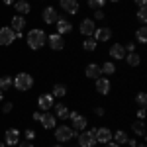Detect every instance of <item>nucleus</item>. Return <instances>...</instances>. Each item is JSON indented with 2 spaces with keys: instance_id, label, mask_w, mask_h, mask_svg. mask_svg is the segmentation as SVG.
<instances>
[{
  "instance_id": "1",
  "label": "nucleus",
  "mask_w": 147,
  "mask_h": 147,
  "mask_svg": "<svg viewBox=\"0 0 147 147\" xmlns=\"http://www.w3.org/2000/svg\"><path fill=\"white\" fill-rule=\"evenodd\" d=\"M26 41H28V45H30V49H41V47L47 43V35L43 30H30L28 32V35H26Z\"/></svg>"
},
{
  "instance_id": "2",
  "label": "nucleus",
  "mask_w": 147,
  "mask_h": 147,
  "mask_svg": "<svg viewBox=\"0 0 147 147\" xmlns=\"http://www.w3.org/2000/svg\"><path fill=\"white\" fill-rule=\"evenodd\" d=\"M14 80V86H16V90H30L32 86H34V77L32 75H28V73H20V75H16V79Z\"/></svg>"
},
{
  "instance_id": "3",
  "label": "nucleus",
  "mask_w": 147,
  "mask_h": 147,
  "mask_svg": "<svg viewBox=\"0 0 147 147\" xmlns=\"http://www.w3.org/2000/svg\"><path fill=\"white\" fill-rule=\"evenodd\" d=\"M77 136H79V131H75L69 125L55 127V137H57V141H61V143H65V141H69V139H73V137H77Z\"/></svg>"
},
{
  "instance_id": "4",
  "label": "nucleus",
  "mask_w": 147,
  "mask_h": 147,
  "mask_svg": "<svg viewBox=\"0 0 147 147\" xmlns=\"http://www.w3.org/2000/svg\"><path fill=\"white\" fill-rule=\"evenodd\" d=\"M77 139H79V147H94L96 145V127H92L84 134H79Z\"/></svg>"
},
{
  "instance_id": "5",
  "label": "nucleus",
  "mask_w": 147,
  "mask_h": 147,
  "mask_svg": "<svg viewBox=\"0 0 147 147\" xmlns=\"http://www.w3.org/2000/svg\"><path fill=\"white\" fill-rule=\"evenodd\" d=\"M69 120L73 122V129H75V131L84 129V127H86V124H88V120H86L84 116L77 114V112H69Z\"/></svg>"
},
{
  "instance_id": "6",
  "label": "nucleus",
  "mask_w": 147,
  "mask_h": 147,
  "mask_svg": "<svg viewBox=\"0 0 147 147\" xmlns=\"http://www.w3.org/2000/svg\"><path fill=\"white\" fill-rule=\"evenodd\" d=\"M14 39H16V32L10 26L0 28V45H10V43H14Z\"/></svg>"
},
{
  "instance_id": "7",
  "label": "nucleus",
  "mask_w": 147,
  "mask_h": 147,
  "mask_svg": "<svg viewBox=\"0 0 147 147\" xmlns=\"http://www.w3.org/2000/svg\"><path fill=\"white\" fill-rule=\"evenodd\" d=\"M59 6H61V10L69 14V16H75V14H79V2L77 0H59Z\"/></svg>"
},
{
  "instance_id": "8",
  "label": "nucleus",
  "mask_w": 147,
  "mask_h": 147,
  "mask_svg": "<svg viewBox=\"0 0 147 147\" xmlns=\"http://www.w3.org/2000/svg\"><path fill=\"white\" fill-rule=\"evenodd\" d=\"M47 43H49V47L53 51H61L65 47V39H63V35H59V34H51V35H47Z\"/></svg>"
},
{
  "instance_id": "9",
  "label": "nucleus",
  "mask_w": 147,
  "mask_h": 147,
  "mask_svg": "<svg viewBox=\"0 0 147 147\" xmlns=\"http://www.w3.org/2000/svg\"><path fill=\"white\" fill-rule=\"evenodd\" d=\"M39 124L43 125L45 129H55L57 127V118L49 112H41V118H39Z\"/></svg>"
},
{
  "instance_id": "10",
  "label": "nucleus",
  "mask_w": 147,
  "mask_h": 147,
  "mask_svg": "<svg viewBox=\"0 0 147 147\" xmlns=\"http://www.w3.org/2000/svg\"><path fill=\"white\" fill-rule=\"evenodd\" d=\"M94 32H96V24H94V20L84 18V20L80 22V34L86 35V37H92V35H94Z\"/></svg>"
},
{
  "instance_id": "11",
  "label": "nucleus",
  "mask_w": 147,
  "mask_h": 147,
  "mask_svg": "<svg viewBox=\"0 0 147 147\" xmlns=\"http://www.w3.org/2000/svg\"><path fill=\"white\" fill-rule=\"evenodd\" d=\"M37 104H39V108L45 112V110H49V108L55 106V96H53V94H41V96L37 98Z\"/></svg>"
},
{
  "instance_id": "12",
  "label": "nucleus",
  "mask_w": 147,
  "mask_h": 147,
  "mask_svg": "<svg viewBox=\"0 0 147 147\" xmlns=\"http://www.w3.org/2000/svg\"><path fill=\"white\" fill-rule=\"evenodd\" d=\"M4 145H18V141H20V131L16 129V127H12V129H6V134H4Z\"/></svg>"
},
{
  "instance_id": "13",
  "label": "nucleus",
  "mask_w": 147,
  "mask_h": 147,
  "mask_svg": "<svg viewBox=\"0 0 147 147\" xmlns=\"http://www.w3.org/2000/svg\"><path fill=\"white\" fill-rule=\"evenodd\" d=\"M112 141V131L108 127H96V143H108Z\"/></svg>"
},
{
  "instance_id": "14",
  "label": "nucleus",
  "mask_w": 147,
  "mask_h": 147,
  "mask_svg": "<svg viewBox=\"0 0 147 147\" xmlns=\"http://www.w3.org/2000/svg\"><path fill=\"white\" fill-rule=\"evenodd\" d=\"M98 43H102V41H108L110 37H112V30L110 28H96V32H94V35H92Z\"/></svg>"
},
{
  "instance_id": "15",
  "label": "nucleus",
  "mask_w": 147,
  "mask_h": 147,
  "mask_svg": "<svg viewBox=\"0 0 147 147\" xmlns=\"http://www.w3.org/2000/svg\"><path fill=\"white\" fill-rule=\"evenodd\" d=\"M41 16H43V22L45 24H55L59 20V14H57V10L53 6H47L45 10L41 12Z\"/></svg>"
},
{
  "instance_id": "16",
  "label": "nucleus",
  "mask_w": 147,
  "mask_h": 147,
  "mask_svg": "<svg viewBox=\"0 0 147 147\" xmlns=\"http://www.w3.org/2000/svg\"><path fill=\"white\" fill-rule=\"evenodd\" d=\"M96 90L106 96V94L110 92V80L106 79V77H98V79H96Z\"/></svg>"
},
{
  "instance_id": "17",
  "label": "nucleus",
  "mask_w": 147,
  "mask_h": 147,
  "mask_svg": "<svg viewBox=\"0 0 147 147\" xmlns=\"http://www.w3.org/2000/svg\"><path fill=\"white\" fill-rule=\"evenodd\" d=\"M55 24H57V34L59 35H65V34H69V32L73 30L71 22H69V20H63V18H59Z\"/></svg>"
},
{
  "instance_id": "18",
  "label": "nucleus",
  "mask_w": 147,
  "mask_h": 147,
  "mask_svg": "<svg viewBox=\"0 0 147 147\" xmlns=\"http://www.w3.org/2000/svg\"><path fill=\"white\" fill-rule=\"evenodd\" d=\"M110 57L112 59H124L125 57V49L122 43H114L112 47H110Z\"/></svg>"
},
{
  "instance_id": "19",
  "label": "nucleus",
  "mask_w": 147,
  "mask_h": 147,
  "mask_svg": "<svg viewBox=\"0 0 147 147\" xmlns=\"http://www.w3.org/2000/svg\"><path fill=\"white\" fill-rule=\"evenodd\" d=\"M14 8H16V12H18L20 16H24V14H28V12L32 10V6H30L28 0H18V2H14Z\"/></svg>"
},
{
  "instance_id": "20",
  "label": "nucleus",
  "mask_w": 147,
  "mask_h": 147,
  "mask_svg": "<svg viewBox=\"0 0 147 147\" xmlns=\"http://www.w3.org/2000/svg\"><path fill=\"white\" fill-rule=\"evenodd\" d=\"M26 28V18L24 16H14L12 18V30L14 32H24Z\"/></svg>"
},
{
  "instance_id": "21",
  "label": "nucleus",
  "mask_w": 147,
  "mask_h": 147,
  "mask_svg": "<svg viewBox=\"0 0 147 147\" xmlns=\"http://www.w3.org/2000/svg\"><path fill=\"white\" fill-rule=\"evenodd\" d=\"M84 73H86V77H88V79H94V80L102 75V73H100V65H94V63H90V65L86 67Z\"/></svg>"
},
{
  "instance_id": "22",
  "label": "nucleus",
  "mask_w": 147,
  "mask_h": 147,
  "mask_svg": "<svg viewBox=\"0 0 147 147\" xmlns=\"http://www.w3.org/2000/svg\"><path fill=\"white\" fill-rule=\"evenodd\" d=\"M57 112V118H61V120H67L69 118V108L67 104H57V106H53Z\"/></svg>"
},
{
  "instance_id": "23",
  "label": "nucleus",
  "mask_w": 147,
  "mask_h": 147,
  "mask_svg": "<svg viewBox=\"0 0 147 147\" xmlns=\"http://www.w3.org/2000/svg\"><path fill=\"white\" fill-rule=\"evenodd\" d=\"M12 86H14V80L8 77V75H4V77H0V90H10Z\"/></svg>"
},
{
  "instance_id": "24",
  "label": "nucleus",
  "mask_w": 147,
  "mask_h": 147,
  "mask_svg": "<svg viewBox=\"0 0 147 147\" xmlns=\"http://www.w3.org/2000/svg\"><path fill=\"white\" fill-rule=\"evenodd\" d=\"M124 59L127 61V65H129V67H137V65H139V61H141V57L137 55L136 51H134V53H127Z\"/></svg>"
},
{
  "instance_id": "25",
  "label": "nucleus",
  "mask_w": 147,
  "mask_h": 147,
  "mask_svg": "<svg viewBox=\"0 0 147 147\" xmlns=\"http://www.w3.org/2000/svg\"><path fill=\"white\" fill-rule=\"evenodd\" d=\"M96 45H98V41H96L94 37H86L84 43H82V49H84V51H94Z\"/></svg>"
},
{
  "instance_id": "26",
  "label": "nucleus",
  "mask_w": 147,
  "mask_h": 147,
  "mask_svg": "<svg viewBox=\"0 0 147 147\" xmlns=\"http://www.w3.org/2000/svg\"><path fill=\"white\" fill-rule=\"evenodd\" d=\"M100 73L102 75H114L116 73V65H114L112 61H108V63H104L100 67Z\"/></svg>"
},
{
  "instance_id": "27",
  "label": "nucleus",
  "mask_w": 147,
  "mask_h": 147,
  "mask_svg": "<svg viewBox=\"0 0 147 147\" xmlns=\"http://www.w3.org/2000/svg\"><path fill=\"white\" fill-rule=\"evenodd\" d=\"M131 129H134L139 137L145 136V125H143V122H141V120H139V122H134V124H131Z\"/></svg>"
},
{
  "instance_id": "28",
  "label": "nucleus",
  "mask_w": 147,
  "mask_h": 147,
  "mask_svg": "<svg viewBox=\"0 0 147 147\" xmlns=\"http://www.w3.org/2000/svg\"><path fill=\"white\" fill-rule=\"evenodd\" d=\"M112 137L116 139V143H118V145H122V143H125V141H127V134H125V131H122V129H118L116 134H112Z\"/></svg>"
},
{
  "instance_id": "29",
  "label": "nucleus",
  "mask_w": 147,
  "mask_h": 147,
  "mask_svg": "<svg viewBox=\"0 0 147 147\" xmlns=\"http://www.w3.org/2000/svg\"><path fill=\"white\" fill-rule=\"evenodd\" d=\"M51 94H53V96H59V98H61V96H65V94H67V86H65V84H55V86H53V92H51Z\"/></svg>"
},
{
  "instance_id": "30",
  "label": "nucleus",
  "mask_w": 147,
  "mask_h": 147,
  "mask_svg": "<svg viewBox=\"0 0 147 147\" xmlns=\"http://www.w3.org/2000/svg\"><path fill=\"white\" fill-rule=\"evenodd\" d=\"M137 41H139V43H145V41H147V30H145V26H141V28L137 30Z\"/></svg>"
},
{
  "instance_id": "31",
  "label": "nucleus",
  "mask_w": 147,
  "mask_h": 147,
  "mask_svg": "<svg viewBox=\"0 0 147 147\" xmlns=\"http://www.w3.org/2000/svg\"><path fill=\"white\" fill-rule=\"evenodd\" d=\"M145 6H139V10H137V20L141 22V26H145V20H147V14H145Z\"/></svg>"
},
{
  "instance_id": "32",
  "label": "nucleus",
  "mask_w": 147,
  "mask_h": 147,
  "mask_svg": "<svg viewBox=\"0 0 147 147\" xmlns=\"http://www.w3.org/2000/svg\"><path fill=\"white\" fill-rule=\"evenodd\" d=\"M136 102H137V106L139 108H145V104H147V96H145V92H139L136 96Z\"/></svg>"
},
{
  "instance_id": "33",
  "label": "nucleus",
  "mask_w": 147,
  "mask_h": 147,
  "mask_svg": "<svg viewBox=\"0 0 147 147\" xmlns=\"http://www.w3.org/2000/svg\"><path fill=\"white\" fill-rule=\"evenodd\" d=\"M104 4H106V0H88V6L92 10H100Z\"/></svg>"
},
{
  "instance_id": "34",
  "label": "nucleus",
  "mask_w": 147,
  "mask_h": 147,
  "mask_svg": "<svg viewBox=\"0 0 147 147\" xmlns=\"http://www.w3.org/2000/svg\"><path fill=\"white\" fill-rule=\"evenodd\" d=\"M12 108H14V104H12V102H4V106H2V112L8 114V112H12Z\"/></svg>"
},
{
  "instance_id": "35",
  "label": "nucleus",
  "mask_w": 147,
  "mask_h": 147,
  "mask_svg": "<svg viewBox=\"0 0 147 147\" xmlns=\"http://www.w3.org/2000/svg\"><path fill=\"white\" fill-rule=\"evenodd\" d=\"M124 49L127 51V53H134V51H136V43H125Z\"/></svg>"
},
{
  "instance_id": "36",
  "label": "nucleus",
  "mask_w": 147,
  "mask_h": 147,
  "mask_svg": "<svg viewBox=\"0 0 147 147\" xmlns=\"http://www.w3.org/2000/svg\"><path fill=\"white\" fill-rule=\"evenodd\" d=\"M34 137H35V131H34V129H26V139H28V141H32Z\"/></svg>"
},
{
  "instance_id": "37",
  "label": "nucleus",
  "mask_w": 147,
  "mask_h": 147,
  "mask_svg": "<svg viewBox=\"0 0 147 147\" xmlns=\"http://www.w3.org/2000/svg\"><path fill=\"white\" fill-rule=\"evenodd\" d=\"M94 18H96V20H104V10H94Z\"/></svg>"
},
{
  "instance_id": "38",
  "label": "nucleus",
  "mask_w": 147,
  "mask_h": 147,
  "mask_svg": "<svg viewBox=\"0 0 147 147\" xmlns=\"http://www.w3.org/2000/svg\"><path fill=\"white\" fill-rule=\"evenodd\" d=\"M18 145H20V147H34V143L26 139V141H18Z\"/></svg>"
},
{
  "instance_id": "39",
  "label": "nucleus",
  "mask_w": 147,
  "mask_h": 147,
  "mask_svg": "<svg viewBox=\"0 0 147 147\" xmlns=\"http://www.w3.org/2000/svg\"><path fill=\"white\" fill-rule=\"evenodd\" d=\"M145 118V108H139L137 110V120H143Z\"/></svg>"
},
{
  "instance_id": "40",
  "label": "nucleus",
  "mask_w": 147,
  "mask_h": 147,
  "mask_svg": "<svg viewBox=\"0 0 147 147\" xmlns=\"http://www.w3.org/2000/svg\"><path fill=\"white\" fill-rule=\"evenodd\" d=\"M94 114H96V116H104V108H100V106L94 108Z\"/></svg>"
},
{
  "instance_id": "41",
  "label": "nucleus",
  "mask_w": 147,
  "mask_h": 147,
  "mask_svg": "<svg viewBox=\"0 0 147 147\" xmlns=\"http://www.w3.org/2000/svg\"><path fill=\"white\" fill-rule=\"evenodd\" d=\"M125 143H127L129 147H136V145H137V141H136V139H129V137H127V141H125Z\"/></svg>"
},
{
  "instance_id": "42",
  "label": "nucleus",
  "mask_w": 147,
  "mask_h": 147,
  "mask_svg": "<svg viewBox=\"0 0 147 147\" xmlns=\"http://www.w3.org/2000/svg\"><path fill=\"white\" fill-rule=\"evenodd\" d=\"M106 147H120V145H118L116 141H108V143H106Z\"/></svg>"
},
{
  "instance_id": "43",
  "label": "nucleus",
  "mask_w": 147,
  "mask_h": 147,
  "mask_svg": "<svg viewBox=\"0 0 147 147\" xmlns=\"http://www.w3.org/2000/svg\"><path fill=\"white\" fill-rule=\"evenodd\" d=\"M134 2H136L137 6H145V2H147V0H134Z\"/></svg>"
},
{
  "instance_id": "44",
  "label": "nucleus",
  "mask_w": 147,
  "mask_h": 147,
  "mask_svg": "<svg viewBox=\"0 0 147 147\" xmlns=\"http://www.w3.org/2000/svg\"><path fill=\"white\" fill-rule=\"evenodd\" d=\"M39 118H41V112H35L34 114V120H35V122H39Z\"/></svg>"
},
{
  "instance_id": "45",
  "label": "nucleus",
  "mask_w": 147,
  "mask_h": 147,
  "mask_svg": "<svg viewBox=\"0 0 147 147\" xmlns=\"http://www.w3.org/2000/svg\"><path fill=\"white\" fill-rule=\"evenodd\" d=\"M2 2H4L6 6H12V4H14V0H2Z\"/></svg>"
},
{
  "instance_id": "46",
  "label": "nucleus",
  "mask_w": 147,
  "mask_h": 147,
  "mask_svg": "<svg viewBox=\"0 0 147 147\" xmlns=\"http://www.w3.org/2000/svg\"><path fill=\"white\" fill-rule=\"evenodd\" d=\"M0 102H2V90H0Z\"/></svg>"
},
{
  "instance_id": "47",
  "label": "nucleus",
  "mask_w": 147,
  "mask_h": 147,
  "mask_svg": "<svg viewBox=\"0 0 147 147\" xmlns=\"http://www.w3.org/2000/svg\"><path fill=\"white\" fill-rule=\"evenodd\" d=\"M136 147H145V145H143V143H141V145H136Z\"/></svg>"
},
{
  "instance_id": "48",
  "label": "nucleus",
  "mask_w": 147,
  "mask_h": 147,
  "mask_svg": "<svg viewBox=\"0 0 147 147\" xmlns=\"http://www.w3.org/2000/svg\"><path fill=\"white\" fill-rule=\"evenodd\" d=\"M0 147H4V143H2V141H0Z\"/></svg>"
},
{
  "instance_id": "49",
  "label": "nucleus",
  "mask_w": 147,
  "mask_h": 147,
  "mask_svg": "<svg viewBox=\"0 0 147 147\" xmlns=\"http://www.w3.org/2000/svg\"><path fill=\"white\" fill-rule=\"evenodd\" d=\"M53 147H63V145H53Z\"/></svg>"
},
{
  "instance_id": "50",
  "label": "nucleus",
  "mask_w": 147,
  "mask_h": 147,
  "mask_svg": "<svg viewBox=\"0 0 147 147\" xmlns=\"http://www.w3.org/2000/svg\"><path fill=\"white\" fill-rule=\"evenodd\" d=\"M110 2H118V0H110Z\"/></svg>"
}]
</instances>
